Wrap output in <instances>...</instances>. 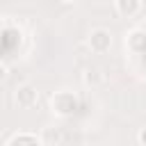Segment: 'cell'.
Listing matches in <instances>:
<instances>
[{"mask_svg": "<svg viewBox=\"0 0 146 146\" xmlns=\"http://www.w3.org/2000/svg\"><path fill=\"white\" fill-rule=\"evenodd\" d=\"M50 107H52L55 114H59V116H68V114H73V112L78 110V96H75L73 91L62 89V91L52 94V98H50Z\"/></svg>", "mask_w": 146, "mask_h": 146, "instance_id": "obj_1", "label": "cell"}, {"mask_svg": "<svg viewBox=\"0 0 146 146\" xmlns=\"http://www.w3.org/2000/svg\"><path fill=\"white\" fill-rule=\"evenodd\" d=\"M89 46H91L94 52H105V50H110V46H112V34H110V30H105V27L91 30V34H89Z\"/></svg>", "mask_w": 146, "mask_h": 146, "instance_id": "obj_2", "label": "cell"}, {"mask_svg": "<svg viewBox=\"0 0 146 146\" xmlns=\"http://www.w3.org/2000/svg\"><path fill=\"white\" fill-rule=\"evenodd\" d=\"M36 100H39V91H36V87H32V84H21L18 89H16V103H18V107H32V105H36Z\"/></svg>", "mask_w": 146, "mask_h": 146, "instance_id": "obj_3", "label": "cell"}, {"mask_svg": "<svg viewBox=\"0 0 146 146\" xmlns=\"http://www.w3.org/2000/svg\"><path fill=\"white\" fill-rule=\"evenodd\" d=\"M7 146H43V141H41L39 137L30 135V132H18V135H14V137L9 139Z\"/></svg>", "mask_w": 146, "mask_h": 146, "instance_id": "obj_4", "label": "cell"}, {"mask_svg": "<svg viewBox=\"0 0 146 146\" xmlns=\"http://www.w3.org/2000/svg\"><path fill=\"white\" fill-rule=\"evenodd\" d=\"M114 7H116L119 14H123V16H132V14H137V11L141 9V2H139V0H116Z\"/></svg>", "mask_w": 146, "mask_h": 146, "instance_id": "obj_5", "label": "cell"}, {"mask_svg": "<svg viewBox=\"0 0 146 146\" xmlns=\"http://www.w3.org/2000/svg\"><path fill=\"white\" fill-rule=\"evenodd\" d=\"M82 80H84V84H89V87H98V84L105 80V75H103V68H98V66H89V68L84 71Z\"/></svg>", "mask_w": 146, "mask_h": 146, "instance_id": "obj_6", "label": "cell"}, {"mask_svg": "<svg viewBox=\"0 0 146 146\" xmlns=\"http://www.w3.org/2000/svg\"><path fill=\"white\" fill-rule=\"evenodd\" d=\"M128 46H130V50H144L146 48V32H141V30H132L130 34H128Z\"/></svg>", "mask_w": 146, "mask_h": 146, "instance_id": "obj_7", "label": "cell"}, {"mask_svg": "<svg viewBox=\"0 0 146 146\" xmlns=\"http://www.w3.org/2000/svg\"><path fill=\"white\" fill-rule=\"evenodd\" d=\"M137 139H139V144H141V146H146V125H144V128L139 130V135H137Z\"/></svg>", "mask_w": 146, "mask_h": 146, "instance_id": "obj_8", "label": "cell"}, {"mask_svg": "<svg viewBox=\"0 0 146 146\" xmlns=\"http://www.w3.org/2000/svg\"><path fill=\"white\" fill-rule=\"evenodd\" d=\"M5 78H7V66H5L2 62H0V82H2Z\"/></svg>", "mask_w": 146, "mask_h": 146, "instance_id": "obj_9", "label": "cell"}]
</instances>
